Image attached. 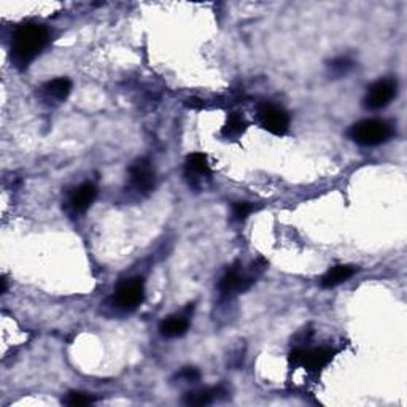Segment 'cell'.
Returning <instances> with one entry per match:
<instances>
[{"label":"cell","mask_w":407,"mask_h":407,"mask_svg":"<svg viewBox=\"0 0 407 407\" xmlns=\"http://www.w3.org/2000/svg\"><path fill=\"white\" fill-rule=\"evenodd\" d=\"M49 40L47 27L40 24H23L16 29L12 42V61L18 69H26L43 51Z\"/></svg>","instance_id":"obj_1"},{"label":"cell","mask_w":407,"mask_h":407,"mask_svg":"<svg viewBox=\"0 0 407 407\" xmlns=\"http://www.w3.org/2000/svg\"><path fill=\"white\" fill-rule=\"evenodd\" d=\"M349 137L352 140L365 147H375L388 142L393 137V127L384 120H363L350 127Z\"/></svg>","instance_id":"obj_2"},{"label":"cell","mask_w":407,"mask_h":407,"mask_svg":"<svg viewBox=\"0 0 407 407\" xmlns=\"http://www.w3.org/2000/svg\"><path fill=\"white\" fill-rule=\"evenodd\" d=\"M143 297H145V282L140 277H134L118 286L113 301L118 309L134 310L142 304Z\"/></svg>","instance_id":"obj_3"},{"label":"cell","mask_w":407,"mask_h":407,"mask_svg":"<svg viewBox=\"0 0 407 407\" xmlns=\"http://www.w3.org/2000/svg\"><path fill=\"white\" fill-rule=\"evenodd\" d=\"M396 91H398V84L391 78L372 83L366 91L363 106L367 110H382V108L390 106V102L396 96Z\"/></svg>","instance_id":"obj_4"},{"label":"cell","mask_w":407,"mask_h":407,"mask_svg":"<svg viewBox=\"0 0 407 407\" xmlns=\"http://www.w3.org/2000/svg\"><path fill=\"white\" fill-rule=\"evenodd\" d=\"M129 182H131V186L134 190L140 193V195L151 193L156 183V175L155 171H153L151 162L145 160V158L134 161L131 167H129Z\"/></svg>","instance_id":"obj_5"},{"label":"cell","mask_w":407,"mask_h":407,"mask_svg":"<svg viewBox=\"0 0 407 407\" xmlns=\"http://www.w3.org/2000/svg\"><path fill=\"white\" fill-rule=\"evenodd\" d=\"M258 118L261 126L274 136H284L290 127V116L285 110L272 106V103H262L258 108Z\"/></svg>","instance_id":"obj_6"},{"label":"cell","mask_w":407,"mask_h":407,"mask_svg":"<svg viewBox=\"0 0 407 407\" xmlns=\"http://www.w3.org/2000/svg\"><path fill=\"white\" fill-rule=\"evenodd\" d=\"M332 350L328 349H314V350H304L297 349L291 354L293 363L297 366H304L309 371H319L325 367L332 360Z\"/></svg>","instance_id":"obj_7"},{"label":"cell","mask_w":407,"mask_h":407,"mask_svg":"<svg viewBox=\"0 0 407 407\" xmlns=\"http://www.w3.org/2000/svg\"><path fill=\"white\" fill-rule=\"evenodd\" d=\"M253 279L251 275L242 274L239 269H231L227 271L225 275L221 277L220 284H218V290H220L223 295H232V293H244L248 288L251 286Z\"/></svg>","instance_id":"obj_8"},{"label":"cell","mask_w":407,"mask_h":407,"mask_svg":"<svg viewBox=\"0 0 407 407\" xmlns=\"http://www.w3.org/2000/svg\"><path fill=\"white\" fill-rule=\"evenodd\" d=\"M97 197V188L92 185V183H83V185L77 186L75 190L72 191L71 199H69V204H71L72 210L75 213H84L89 207L92 206L94 201Z\"/></svg>","instance_id":"obj_9"},{"label":"cell","mask_w":407,"mask_h":407,"mask_svg":"<svg viewBox=\"0 0 407 407\" xmlns=\"http://www.w3.org/2000/svg\"><path fill=\"white\" fill-rule=\"evenodd\" d=\"M185 175L188 180H193V183L212 175L210 164H208L207 156L204 153H193V155L186 158Z\"/></svg>","instance_id":"obj_10"},{"label":"cell","mask_w":407,"mask_h":407,"mask_svg":"<svg viewBox=\"0 0 407 407\" xmlns=\"http://www.w3.org/2000/svg\"><path fill=\"white\" fill-rule=\"evenodd\" d=\"M72 91V82L69 78H54V80L43 84L42 92L48 102H62L66 101Z\"/></svg>","instance_id":"obj_11"},{"label":"cell","mask_w":407,"mask_h":407,"mask_svg":"<svg viewBox=\"0 0 407 407\" xmlns=\"http://www.w3.org/2000/svg\"><path fill=\"white\" fill-rule=\"evenodd\" d=\"M190 328V317L188 315H172L166 319L160 326V331L164 337L173 339L185 334Z\"/></svg>","instance_id":"obj_12"},{"label":"cell","mask_w":407,"mask_h":407,"mask_svg":"<svg viewBox=\"0 0 407 407\" xmlns=\"http://www.w3.org/2000/svg\"><path fill=\"white\" fill-rule=\"evenodd\" d=\"M356 271L358 269L354 266H334L323 275V279H321V286L334 288L337 285L344 284V282L349 280Z\"/></svg>","instance_id":"obj_13"},{"label":"cell","mask_w":407,"mask_h":407,"mask_svg":"<svg viewBox=\"0 0 407 407\" xmlns=\"http://www.w3.org/2000/svg\"><path fill=\"white\" fill-rule=\"evenodd\" d=\"M220 395H225V391L221 388L197 390V391H191V393H186L185 398H183V403L188 406H207L220 398Z\"/></svg>","instance_id":"obj_14"},{"label":"cell","mask_w":407,"mask_h":407,"mask_svg":"<svg viewBox=\"0 0 407 407\" xmlns=\"http://www.w3.org/2000/svg\"><path fill=\"white\" fill-rule=\"evenodd\" d=\"M247 124L244 121V118H242L241 115H237V113H234V115H231L230 118H227V123L226 126L223 127V136L225 137H239L242 132L245 131Z\"/></svg>","instance_id":"obj_15"},{"label":"cell","mask_w":407,"mask_h":407,"mask_svg":"<svg viewBox=\"0 0 407 407\" xmlns=\"http://www.w3.org/2000/svg\"><path fill=\"white\" fill-rule=\"evenodd\" d=\"M352 67H354V61L349 58H337L330 62V72L337 78L347 75L352 71Z\"/></svg>","instance_id":"obj_16"},{"label":"cell","mask_w":407,"mask_h":407,"mask_svg":"<svg viewBox=\"0 0 407 407\" xmlns=\"http://www.w3.org/2000/svg\"><path fill=\"white\" fill-rule=\"evenodd\" d=\"M64 403H66L67 406H88L94 403V398L91 395L88 393H80V391H72V393L67 395V398L64 399Z\"/></svg>","instance_id":"obj_17"},{"label":"cell","mask_w":407,"mask_h":407,"mask_svg":"<svg viewBox=\"0 0 407 407\" xmlns=\"http://www.w3.org/2000/svg\"><path fill=\"white\" fill-rule=\"evenodd\" d=\"M251 212H253V206L250 202H237L234 204V207H232V217H234V220L237 221L245 220Z\"/></svg>","instance_id":"obj_18"},{"label":"cell","mask_w":407,"mask_h":407,"mask_svg":"<svg viewBox=\"0 0 407 407\" xmlns=\"http://www.w3.org/2000/svg\"><path fill=\"white\" fill-rule=\"evenodd\" d=\"M177 379H182L185 382H197L201 379V372L196 367H183L177 374Z\"/></svg>","instance_id":"obj_19"},{"label":"cell","mask_w":407,"mask_h":407,"mask_svg":"<svg viewBox=\"0 0 407 407\" xmlns=\"http://www.w3.org/2000/svg\"><path fill=\"white\" fill-rule=\"evenodd\" d=\"M7 291V280L2 279V293Z\"/></svg>","instance_id":"obj_20"}]
</instances>
